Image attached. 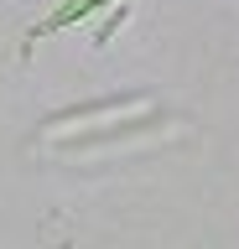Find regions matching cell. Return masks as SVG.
Wrapping results in <instances>:
<instances>
[{"mask_svg": "<svg viewBox=\"0 0 239 249\" xmlns=\"http://www.w3.org/2000/svg\"><path fill=\"white\" fill-rule=\"evenodd\" d=\"M156 114V99L146 93H130V99H114V104H94V109H73V114H57V120L42 124V145H73V140H99L114 135L125 124H141Z\"/></svg>", "mask_w": 239, "mask_h": 249, "instance_id": "obj_1", "label": "cell"}]
</instances>
